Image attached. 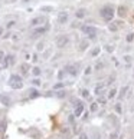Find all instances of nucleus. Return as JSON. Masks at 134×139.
Returning <instances> with one entry per match:
<instances>
[{
	"label": "nucleus",
	"mask_w": 134,
	"mask_h": 139,
	"mask_svg": "<svg viewBox=\"0 0 134 139\" xmlns=\"http://www.w3.org/2000/svg\"><path fill=\"white\" fill-rule=\"evenodd\" d=\"M115 15V10L112 6H104V7L100 10V16L102 20H105V22H111L112 20V17Z\"/></svg>",
	"instance_id": "nucleus-1"
},
{
	"label": "nucleus",
	"mask_w": 134,
	"mask_h": 139,
	"mask_svg": "<svg viewBox=\"0 0 134 139\" xmlns=\"http://www.w3.org/2000/svg\"><path fill=\"white\" fill-rule=\"evenodd\" d=\"M9 86L12 89H22L23 88V80L19 75H12L9 79Z\"/></svg>",
	"instance_id": "nucleus-2"
},
{
	"label": "nucleus",
	"mask_w": 134,
	"mask_h": 139,
	"mask_svg": "<svg viewBox=\"0 0 134 139\" xmlns=\"http://www.w3.org/2000/svg\"><path fill=\"white\" fill-rule=\"evenodd\" d=\"M56 47L59 49H64V47H67L68 43H69V36L68 34H59L58 37H56Z\"/></svg>",
	"instance_id": "nucleus-3"
},
{
	"label": "nucleus",
	"mask_w": 134,
	"mask_h": 139,
	"mask_svg": "<svg viewBox=\"0 0 134 139\" xmlns=\"http://www.w3.org/2000/svg\"><path fill=\"white\" fill-rule=\"evenodd\" d=\"M82 32L88 36V39H95L98 34L97 27H94V26H82Z\"/></svg>",
	"instance_id": "nucleus-4"
},
{
	"label": "nucleus",
	"mask_w": 134,
	"mask_h": 139,
	"mask_svg": "<svg viewBox=\"0 0 134 139\" xmlns=\"http://www.w3.org/2000/svg\"><path fill=\"white\" fill-rule=\"evenodd\" d=\"M45 23H46V17L45 16H38L30 20V26L32 27H39V26H43Z\"/></svg>",
	"instance_id": "nucleus-5"
},
{
	"label": "nucleus",
	"mask_w": 134,
	"mask_h": 139,
	"mask_svg": "<svg viewBox=\"0 0 134 139\" xmlns=\"http://www.w3.org/2000/svg\"><path fill=\"white\" fill-rule=\"evenodd\" d=\"M48 29H49V26L45 25V26H39V27H36L33 32H32V37H39V36H42L45 33L48 32Z\"/></svg>",
	"instance_id": "nucleus-6"
},
{
	"label": "nucleus",
	"mask_w": 134,
	"mask_h": 139,
	"mask_svg": "<svg viewBox=\"0 0 134 139\" xmlns=\"http://www.w3.org/2000/svg\"><path fill=\"white\" fill-rule=\"evenodd\" d=\"M16 62V59H15V56L13 55H7V56H4V59H3V67H9V66H12L13 63Z\"/></svg>",
	"instance_id": "nucleus-7"
},
{
	"label": "nucleus",
	"mask_w": 134,
	"mask_h": 139,
	"mask_svg": "<svg viewBox=\"0 0 134 139\" xmlns=\"http://www.w3.org/2000/svg\"><path fill=\"white\" fill-rule=\"evenodd\" d=\"M64 70H67V73L72 75V76H76L78 75V65H68L65 66Z\"/></svg>",
	"instance_id": "nucleus-8"
},
{
	"label": "nucleus",
	"mask_w": 134,
	"mask_h": 139,
	"mask_svg": "<svg viewBox=\"0 0 134 139\" xmlns=\"http://www.w3.org/2000/svg\"><path fill=\"white\" fill-rule=\"evenodd\" d=\"M68 19H69V16H68L67 12H61V13H58V23L59 25H65L68 22Z\"/></svg>",
	"instance_id": "nucleus-9"
},
{
	"label": "nucleus",
	"mask_w": 134,
	"mask_h": 139,
	"mask_svg": "<svg viewBox=\"0 0 134 139\" xmlns=\"http://www.w3.org/2000/svg\"><path fill=\"white\" fill-rule=\"evenodd\" d=\"M87 13H88V10H87L85 7H79L75 12V17L76 19H84V17L87 16Z\"/></svg>",
	"instance_id": "nucleus-10"
},
{
	"label": "nucleus",
	"mask_w": 134,
	"mask_h": 139,
	"mask_svg": "<svg viewBox=\"0 0 134 139\" xmlns=\"http://www.w3.org/2000/svg\"><path fill=\"white\" fill-rule=\"evenodd\" d=\"M120 27H121V22H111V25L108 26L110 32H117Z\"/></svg>",
	"instance_id": "nucleus-11"
},
{
	"label": "nucleus",
	"mask_w": 134,
	"mask_h": 139,
	"mask_svg": "<svg viewBox=\"0 0 134 139\" xmlns=\"http://www.w3.org/2000/svg\"><path fill=\"white\" fill-rule=\"evenodd\" d=\"M84 112V103L82 102H78L76 103V108H75V116H81Z\"/></svg>",
	"instance_id": "nucleus-12"
},
{
	"label": "nucleus",
	"mask_w": 134,
	"mask_h": 139,
	"mask_svg": "<svg viewBox=\"0 0 134 139\" xmlns=\"http://www.w3.org/2000/svg\"><path fill=\"white\" fill-rule=\"evenodd\" d=\"M30 70V66L27 65V63H23V65H20V72H22V75H26L27 72Z\"/></svg>",
	"instance_id": "nucleus-13"
},
{
	"label": "nucleus",
	"mask_w": 134,
	"mask_h": 139,
	"mask_svg": "<svg viewBox=\"0 0 134 139\" xmlns=\"http://www.w3.org/2000/svg\"><path fill=\"white\" fill-rule=\"evenodd\" d=\"M32 73H33L35 77H39L41 73H42V70H41V67H38V66H35L33 69H32Z\"/></svg>",
	"instance_id": "nucleus-14"
},
{
	"label": "nucleus",
	"mask_w": 134,
	"mask_h": 139,
	"mask_svg": "<svg viewBox=\"0 0 134 139\" xmlns=\"http://www.w3.org/2000/svg\"><path fill=\"white\" fill-rule=\"evenodd\" d=\"M118 16H126L127 15V7H124V6H120V7H118V13H117Z\"/></svg>",
	"instance_id": "nucleus-15"
},
{
	"label": "nucleus",
	"mask_w": 134,
	"mask_h": 139,
	"mask_svg": "<svg viewBox=\"0 0 134 139\" xmlns=\"http://www.w3.org/2000/svg\"><path fill=\"white\" fill-rule=\"evenodd\" d=\"M29 96H30V98H38V96H39V92H38V89H30V92H29Z\"/></svg>",
	"instance_id": "nucleus-16"
},
{
	"label": "nucleus",
	"mask_w": 134,
	"mask_h": 139,
	"mask_svg": "<svg viewBox=\"0 0 134 139\" xmlns=\"http://www.w3.org/2000/svg\"><path fill=\"white\" fill-rule=\"evenodd\" d=\"M43 49H45V42H39V43L36 45V50H38V52H42Z\"/></svg>",
	"instance_id": "nucleus-17"
},
{
	"label": "nucleus",
	"mask_w": 134,
	"mask_h": 139,
	"mask_svg": "<svg viewBox=\"0 0 134 139\" xmlns=\"http://www.w3.org/2000/svg\"><path fill=\"white\" fill-rule=\"evenodd\" d=\"M87 47H88V40H82L79 43V49L81 50H85Z\"/></svg>",
	"instance_id": "nucleus-18"
},
{
	"label": "nucleus",
	"mask_w": 134,
	"mask_h": 139,
	"mask_svg": "<svg viewBox=\"0 0 134 139\" xmlns=\"http://www.w3.org/2000/svg\"><path fill=\"white\" fill-rule=\"evenodd\" d=\"M0 100H1L4 105H10V99H9L7 96H0Z\"/></svg>",
	"instance_id": "nucleus-19"
},
{
	"label": "nucleus",
	"mask_w": 134,
	"mask_h": 139,
	"mask_svg": "<svg viewBox=\"0 0 134 139\" xmlns=\"http://www.w3.org/2000/svg\"><path fill=\"white\" fill-rule=\"evenodd\" d=\"M100 52H101V47H95V49L91 52V56H94V57L98 56V55H100Z\"/></svg>",
	"instance_id": "nucleus-20"
},
{
	"label": "nucleus",
	"mask_w": 134,
	"mask_h": 139,
	"mask_svg": "<svg viewBox=\"0 0 134 139\" xmlns=\"http://www.w3.org/2000/svg\"><path fill=\"white\" fill-rule=\"evenodd\" d=\"M41 12H53V7L52 6H43V7H41Z\"/></svg>",
	"instance_id": "nucleus-21"
},
{
	"label": "nucleus",
	"mask_w": 134,
	"mask_h": 139,
	"mask_svg": "<svg viewBox=\"0 0 134 139\" xmlns=\"http://www.w3.org/2000/svg\"><path fill=\"white\" fill-rule=\"evenodd\" d=\"M126 40L128 42V43H131V42L134 40V33H128V34H127V37H126Z\"/></svg>",
	"instance_id": "nucleus-22"
},
{
	"label": "nucleus",
	"mask_w": 134,
	"mask_h": 139,
	"mask_svg": "<svg viewBox=\"0 0 134 139\" xmlns=\"http://www.w3.org/2000/svg\"><path fill=\"white\" fill-rule=\"evenodd\" d=\"M41 79H39V77H35L33 80H32V85H33V86H41Z\"/></svg>",
	"instance_id": "nucleus-23"
},
{
	"label": "nucleus",
	"mask_w": 134,
	"mask_h": 139,
	"mask_svg": "<svg viewBox=\"0 0 134 139\" xmlns=\"http://www.w3.org/2000/svg\"><path fill=\"white\" fill-rule=\"evenodd\" d=\"M102 90H104V86H102V85H101V86H97V88H95V93L100 96V95H102V93H101Z\"/></svg>",
	"instance_id": "nucleus-24"
},
{
	"label": "nucleus",
	"mask_w": 134,
	"mask_h": 139,
	"mask_svg": "<svg viewBox=\"0 0 134 139\" xmlns=\"http://www.w3.org/2000/svg\"><path fill=\"white\" fill-rule=\"evenodd\" d=\"M115 93H117V90H115V89H111V90H110V93H108V99L115 98Z\"/></svg>",
	"instance_id": "nucleus-25"
},
{
	"label": "nucleus",
	"mask_w": 134,
	"mask_h": 139,
	"mask_svg": "<svg viewBox=\"0 0 134 139\" xmlns=\"http://www.w3.org/2000/svg\"><path fill=\"white\" fill-rule=\"evenodd\" d=\"M15 25H16V22H15V20H10V22H7L6 27H7V29H12V27H13Z\"/></svg>",
	"instance_id": "nucleus-26"
},
{
	"label": "nucleus",
	"mask_w": 134,
	"mask_h": 139,
	"mask_svg": "<svg viewBox=\"0 0 134 139\" xmlns=\"http://www.w3.org/2000/svg\"><path fill=\"white\" fill-rule=\"evenodd\" d=\"M127 90H128V88H127V86H124V88H123V89L120 90V96H121V98H123V96H124V95H126V92Z\"/></svg>",
	"instance_id": "nucleus-27"
},
{
	"label": "nucleus",
	"mask_w": 134,
	"mask_h": 139,
	"mask_svg": "<svg viewBox=\"0 0 134 139\" xmlns=\"http://www.w3.org/2000/svg\"><path fill=\"white\" fill-rule=\"evenodd\" d=\"M81 95H82V98H87V96L89 95V92H88L87 89H82V90H81Z\"/></svg>",
	"instance_id": "nucleus-28"
},
{
	"label": "nucleus",
	"mask_w": 134,
	"mask_h": 139,
	"mask_svg": "<svg viewBox=\"0 0 134 139\" xmlns=\"http://www.w3.org/2000/svg\"><path fill=\"white\" fill-rule=\"evenodd\" d=\"M4 129H6V122L3 121V122L0 123V132H4Z\"/></svg>",
	"instance_id": "nucleus-29"
},
{
	"label": "nucleus",
	"mask_w": 134,
	"mask_h": 139,
	"mask_svg": "<svg viewBox=\"0 0 134 139\" xmlns=\"http://www.w3.org/2000/svg\"><path fill=\"white\" fill-rule=\"evenodd\" d=\"M110 139H118V133L117 132H112V133L110 135Z\"/></svg>",
	"instance_id": "nucleus-30"
},
{
	"label": "nucleus",
	"mask_w": 134,
	"mask_h": 139,
	"mask_svg": "<svg viewBox=\"0 0 134 139\" xmlns=\"http://www.w3.org/2000/svg\"><path fill=\"white\" fill-rule=\"evenodd\" d=\"M97 109H98V103L95 102V103H92V106H91V110H92V112H95Z\"/></svg>",
	"instance_id": "nucleus-31"
},
{
	"label": "nucleus",
	"mask_w": 134,
	"mask_h": 139,
	"mask_svg": "<svg viewBox=\"0 0 134 139\" xmlns=\"http://www.w3.org/2000/svg\"><path fill=\"white\" fill-rule=\"evenodd\" d=\"M59 88H64V83H56V85L53 86V89H59Z\"/></svg>",
	"instance_id": "nucleus-32"
},
{
	"label": "nucleus",
	"mask_w": 134,
	"mask_h": 139,
	"mask_svg": "<svg viewBox=\"0 0 134 139\" xmlns=\"http://www.w3.org/2000/svg\"><path fill=\"white\" fill-rule=\"evenodd\" d=\"M79 139H88V135L87 133H81L79 135Z\"/></svg>",
	"instance_id": "nucleus-33"
},
{
	"label": "nucleus",
	"mask_w": 134,
	"mask_h": 139,
	"mask_svg": "<svg viewBox=\"0 0 134 139\" xmlns=\"http://www.w3.org/2000/svg\"><path fill=\"white\" fill-rule=\"evenodd\" d=\"M3 59H4V53H3V52L0 50V63L3 62Z\"/></svg>",
	"instance_id": "nucleus-34"
},
{
	"label": "nucleus",
	"mask_w": 134,
	"mask_h": 139,
	"mask_svg": "<svg viewBox=\"0 0 134 139\" xmlns=\"http://www.w3.org/2000/svg\"><path fill=\"white\" fill-rule=\"evenodd\" d=\"M78 26H79V23H78V22H74V23L71 25V27H72V29H75V27H78Z\"/></svg>",
	"instance_id": "nucleus-35"
},
{
	"label": "nucleus",
	"mask_w": 134,
	"mask_h": 139,
	"mask_svg": "<svg viewBox=\"0 0 134 139\" xmlns=\"http://www.w3.org/2000/svg\"><path fill=\"white\" fill-rule=\"evenodd\" d=\"M91 70H92V69L89 67V66H88V67L85 69V75H89V73H91Z\"/></svg>",
	"instance_id": "nucleus-36"
},
{
	"label": "nucleus",
	"mask_w": 134,
	"mask_h": 139,
	"mask_svg": "<svg viewBox=\"0 0 134 139\" xmlns=\"http://www.w3.org/2000/svg\"><path fill=\"white\" fill-rule=\"evenodd\" d=\"M58 77H59V79H62V77H64V70H61V72H59Z\"/></svg>",
	"instance_id": "nucleus-37"
},
{
	"label": "nucleus",
	"mask_w": 134,
	"mask_h": 139,
	"mask_svg": "<svg viewBox=\"0 0 134 139\" xmlns=\"http://www.w3.org/2000/svg\"><path fill=\"white\" fill-rule=\"evenodd\" d=\"M98 103H101V105H104V103H105V99H102V98H101L100 100H98Z\"/></svg>",
	"instance_id": "nucleus-38"
},
{
	"label": "nucleus",
	"mask_w": 134,
	"mask_h": 139,
	"mask_svg": "<svg viewBox=\"0 0 134 139\" xmlns=\"http://www.w3.org/2000/svg\"><path fill=\"white\" fill-rule=\"evenodd\" d=\"M112 49H114L112 46H110V45H108V46H107V50H108V52H112Z\"/></svg>",
	"instance_id": "nucleus-39"
},
{
	"label": "nucleus",
	"mask_w": 134,
	"mask_h": 139,
	"mask_svg": "<svg viewBox=\"0 0 134 139\" xmlns=\"http://www.w3.org/2000/svg\"><path fill=\"white\" fill-rule=\"evenodd\" d=\"M3 36V27H0V37Z\"/></svg>",
	"instance_id": "nucleus-40"
},
{
	"label": "nucleus",
	"mask_w": 134,
	"mask_h": 139,
	"mask_svg": "<svg viewBox=\"0 0 134 139\" xmlns=\"http://www.w3.org/2000/svg\"><path fill=\"white\" fill-rule=\"evenodd\" d=\"M29 1H30V0H23V3H29Z\"/></svg>",
	"instance_id": "nucleus-41"
},
{
	"label": "nucleus",
	"mask_w": 134,
	"mask_h": 139,
	"mask_svg": "<svg viewBox=\"0 0 134 139\" xmlns=\"http://www.w3.org/2000/svg\"><path fill=\"white\" fill-rule=\"evenodd\" d=\"M10 1H17V0H10Z\"/></svg>",
	"instance_id": "nucleus-42"
}]
</instances>
